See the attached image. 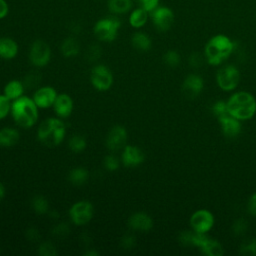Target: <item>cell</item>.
Instances as JSON below:
<instances>
[{"mask_svg": "<svg viewBox=\"0 0 256 256\" xmlns=\"http://www.w3.org/2000/svg\"><path fill=\"white\" fill-rule=\"evenodd\" d=\"M10 115L17 126L29 129L32 128L38 121L39 108L32 97L21 96L12 101Z\"/></svg>", "mask_w": 256, "mask_h": 256, "instance_id": "cell-1", "label": "cell"}, {"mask_svg": "<svg viewBox=\"0 0 256 256\" xmlns=\"http://www.w3.org/2000/svg\"><path fill=\"white\" fill-rule=\"evenodd\" d=\"M234 48V42L228 36L217 34L207 41L204 47V57L208 64L218 66L230 57Z\"/></svg>", "mask_w": 256, "mask_h": 256, "instance_id": "cell-2", "label": "cell"}, {"mask_svg": "<svg viewBox=\"0 0 256 256\" xmlns=\"http://www.w3.org/2000/svg\"><path fill=\"white\" fill-rule=\"evenodd\" d=\"M226 103L228 114L240 121L249 120L256 114V98L250 92H234Z\"/></svg>", "mask_w": 256, "mask_h": 256, "instance_id": "cell-3", "label": "cell"}, {"mask_svg": "<svg viewBox=\"0 0 256 256\" xmlns=\"http://www.w3.org/2000/svg\"><path fill=\"white\" fill-rule=\"evenodd\" d=\"M67 129L63 119L59 117L46 118L37 129V139L44 146L56 147L66 137Z\"/></svg>", "mask_w": 256, "mask_h": 256, "instance_id": "cell-4", "label": "cell"}, {"mask_svg": "<svg viewBox=\"0 0 256 256\" xmlns=\"http://www.w3.org/2000/svg\"><path fill=\"white\" fill-rule=\"evenodd\" d=\"M240 80V71L232 64H227L220 67L216 73L217 85L221 90L226 92L235 90L238 87Z\"/></svg>", "mask_w": 256, "mask_h": 256, "instance_id": "cell-5", "label": "cell"}, {"mask_svg": "<svg viewBox=\"0 0 256 256\" xmlns=\"http://www.w3.org/2000/svg\"><path fill=\"white\" fill-rule=\"evenodd\" d=\"M68 214L74 225L84 226L92 220L94 215V206L88 200H79L70 206Z\"/></svg>", "mask_w": 256, "mask_h": 256, "instance_id": "cell-6", "label": "cell"}, {"mask_svg": "<svg viewBox=\"0 0 256 256\" xmlns=\"http://www.w3.org/2000/svg\"><path fill=\"white\" fill-rule=\"evenodd\" d=\"M120 25V21L116 18L100 19L95 23L93 33L102 42H112L118 35Z\"/></svg>", "mask_w": 256, "mask_h": 256, "instance_id": "cell-7", "label": "cell"}, {"mask_svg": "<svg viewBox=\"0 0 256 256\" xmlns=\"http://www.w3.org/2000/svg\"><path fill=\"white\" fill-rule=\"evenodd\" d=\"M90 82L97 91L106 92L112 87L114 77L111 70L106 65L97 64L91 69Z\"/></svg>", "mask_w": 256, "mask_h": 256, "instance_id": "cell-8", "label": "cell"}, {"mask_svg": "<svg viewBox=\"0 0 256 256\" xmlns=\"http://www.w3.org/2000/svg\"><path fill=\"white\" fill-rule=\"evenodd\" d=\"M51 48L43 40H35L29 49V60L36 68H42L49 64L51 60Z\"/></svg>", "mask_w": 256, "mask_h": 256, "instance_id": "cell-9", "label": "cell"}, {"mask_svg": "<svg viewBox=\"0 0 256 256\" xmlns=\"http://www.w3.org/2000/svg\"><path fill=\"white\" fill-rule=\"evenodd\" d=\"M214 223V215L207 209H199L195 211L189 219L191 229L199 233H208L213 228Z\"/></svg>", "mask_w": 256, "mask_h": 256, "instance_id": "cell-10", "label": "cell"}, {"mask_svg": "<svg viewBox=\"0 0 256 256\" xmlns=\"http://www.w3.org/2000/svg\"><path fill=\"white\" fill-rule=\"evenodd\" d=\"M128 133L124 126L114 125L108 131L105 138V146L111 152L122 150L127 144Z\"/></svg>", "mask_w": 256, "mask_h": 256, "instance_id": "cell-11", "label": "cell"}, {"mask_svg": "<svg viewBox=\"0 0 256 256\" xmlns=\"http://www.w3.org/2000/svg\"><path fill=\"white\" fill-rule=\"evenodd\" d=\"M150 14L152 22L158 31H168L174 23V13L168 7H157Z\"/></svg>", "mask_w": 256, "mask_h": 256, "instance_id": "cell-12", "label": "cell"}, {"mask_svg": "<svg viewBox=\"0 0 256 256\" xmlns=\"http://www.w3.org/2000/svg\"><path fill=\"white\" fill-rule=\"evenodd\" d=\"M58 93L52 86L45 85L36 89L33 93L32 99L39 109H48L53 106Z\"/></svg>", "mask_w": 256, "mask_h": 256, "instance_id": "cell-13", "label": "cell"}, {"mask_svg": "<svg viewBox=\"0 0 256 256\" xmlns=\"http://www.w3.org/2000/svg\"><path fill=\"white\" fill-rule=\"evenodd\" d=\"M145 155L142 149L135 145L126 144L122 149L120 160L125 167H137L144 162Z\"/></svg>", "mask_w": 256, "mask_h": 256, "instance_id": "cell-14", "label": "cell"}, {"mask_svg": "<svg viewBox=\"0 0 256 256\" xmlns=\"http://www.w3.org/2000/svg\"><path fill=\"white\" fill-rule=\"evenodd\" d=\"M55 115L61 119L68 118L74 109V102L72 97L67 93H60L52 106Z\"/></svg>", "mask_w": 256, "mask_h": 256, "instance_id": "cell-15", "label": "cell"}, {"mask_svg": "<svg viewBox=\"0 0 256 256\" xmlns=\"http://www.w3.org/2000/svg\"><path fill=\"white\" fill-rule=\"evenodd\" d=\"M204 88V80L198 75L191 73L187 75L182 83V91L189 98L197 97Z\"/></svg>", "mask_w": 256, "mask_h": 256, "instance_id": "cell-16", "label": "cell"}, {"mask_svg": "<svg viewBox=\"0 0 256 256\" xmlns=\"http://www.w3.org/2000/svg\"><path fill=\"white\" fill-rule=\"evenodd\" d=\"M128 226L134 231L148 232L153 227V219L149 214L138 211L130 215L128 218Z\"/></svg>", "mask_w": 256, "mask_h": 256, "instance_id": "cell-17", "label": "cell"}, {"mask_svg": "<svg viewBox=\"0 0 256 256\" xmlns=\"http://www.w3.org/2000/svg\"><path fill=\"white\" fill-rule=\"evenodd\" d=\"M218 122L223 135L227 138H235L241 133V130H242L241 121L229 114L221 118H218Z\"/></svg>", "mask_w": 256, "mask_h": 256, "instance_id": "cell-18", "label": "cell"}, {"mask_svg": "<svg viewBox=\"0 0 256 256\" xmlns=\"http://www.w3.org/2000/svg\"><path fill=\"white\" fill-rule=\"evenodd\" d=\"M19 52L17 42L10 37L0 38V58L4 60L14 59Z\"/></svg>", "mask_w": 256, "mask_h": 256, "instance_id": "cell-19", "label": "cell"}, {"mask_svg": "<svg viewBox=\"0 0 256 256\" xmlns=\"http://www.w3.org/2000/svg\"><path fill=\"white\" fill-rule=\"evenodd\" d=\"M20 140V132L13 127H3L0 129V147L10 148L15 146Z\"/></svg>", "mask_w": 256, "mask_h": 256, "instance_id": "cell-20", "label": "cell"}, {"mask_svg": "<svg viewBox=\"0 0 256 256\" xmlns=\"http://www.w3.org/2000/svg\"><path fill=\"white\" fill-rule=\"evenodd\" d=\"M24 90H25V85L22 81L18 79H12L5 84L3 88V94L10 101H14L24 95Z\"/></svg>", "mask_w": 256, "mask_h": 256, "instance_id": "cell-21", "label": "cell"}, {"mask_svg": "<svg viewBox=\"0 0 256 256\" xmlns=\"http://www.w3.org/2000/svg\"><path fill=\"white\" fill-rule=\"evenodd\" d=\"M198 248L207 256H222L224 254V249L221 243L208 236Z\"/></svg>", "mask_w": 256, "mask_h": 256, "instance_id": "cell-22", "label": "cell"}, {"mask_svg": "<svg viewBox=\"0 0 256 256\" xmlns=\"http://www.w3.org/2000/svg\"><path fill=\"white\" fill-rule=\"evenodd\" d=\"M89 178V172L86 168L82 166H77L72 168L68 173V180L74 186L84 185Z\"/></svg>", "mask_w": 256, "mask_h": 256, "instance_id": "cell-23", "label": "cell"}, {"mask_svg": "<svg viewBox=\"0 0 256 256\" xmlns=\"http://www.w3.org/2000/svg\"><path fill=\"white\" fill-rule=\"evenodd\" d=\"M60 51L64 57L72 58L78 55L80 51V45L75 38L67 37L62 41L60 45Z\"/></svg>", "mask_w": 256, "mask_h": 256, "instance_id": "cell-24", "label": "cell"}, {"mask_svg": "<svg viewBox=\"0 0 256 256\" xmlns=\"http://www.w3.org/2000/svg\"><path fill=\"white\" fill-rule=\"evenodd\" d=\"M131 43L135 49L142 52H146L150 50L152 46V41L150 37L144 32H135L132 35Z\"/></svg>", "mask_w": 256, "mask_h": 256, "instance_id": "cell-25", "label": "cell"}, {"mask_svg": "<svg viewBox=\"0 0 256 256\" xmlns=\"http://www.w3.org/2000/svg\"><path fill=\"white\" fill-rule=\"evenodd\" d=\"M148 20V12L143 8L134 9L129 16V24L133 28L143 27Z\"/></svg>", "mask_w": 256, "mask_h": 256, "instance_id": "cell-26", "label": "cell"}, {"mask_svg": "<svg viewBox=\"0 0 256 256\" xmlns=\"http://www.w3.org/2000/svg\"><path fill=\"white\" fill-rule=\"evenodd\" d=\"M132 8L131 0H108V9L115 14H124Z\"/></svg>", "mask_w": 256, "mask_h": 256, "instance_id": "cell-27", "label": "cell"}, {"mask_svg": "<svg viewBox=\"0 0 256 256\" xmlns=\"http://www.w3.org/2000/svg\"><path fill=\"white\" fill-rule=\"evenodd\" d=\"M31 208L35 213L43 215L49 211V202L43 195H35L31 199Z\"/></svg>", "mask_w": 256, "mask_h": 256, "instance_id": "cell-28", "label": "cell"}, {"mask_svg": "<svg viewBox=\"0 0 256 256\" xmlns=\"http://www.w3.org/2000/svg\"><path fill=\"white\" fill-rule=\"evenodd\" d=\"M68 147L73 153H81L86 149L87 141L82 135L74 134L68 140Z\"/></svg>", "mask_w": 256, "mask_h": 256, "instance_id": "cell-29", "label": "cell"}, {"mask_svg": "<svg viewBox=\"0 0 256 256\" xmlns=\"http://www.w3.org/2000/svg\"><path fill=\"white\" fill-rule=\"evenodd\" d=\"M121 160L114 154H108L103 159V166L109 172H114L119 169Z\"/></svg>", "mask_w": 256, "mask_h": 256, "instance_id": "cell-30", "label": "cell"}, {"mask_svg": "<svg viewBox=\"0 0 256 256\" xmlns=\"http://www.w3.org/2000/svg\"><path fill=\"white\" fill-rule=\"evenodd\" d=\"M38 254L40 256H56L58 251L51 241H43L38 246Z\"/></svg>", "mask_w": 256, "mask_h": 256, "instance_id": "cell-31", "label": "cell"}, {"mask_svg": "<svg viewBox=\"0 0 256 256\" xmlns=\"http://www.w3.org/2000/svg\"><path fill=\"white\" fill-rule=\"evenodd\" d=\"M163 61L169 67H177L181 62L180 54L175 50H168L163 55Z\"/></svg>", "mask_w": 256, "mask_h": 256, "instance_id": "cell-32", "label": "cell"}, {"mask_svg": "<svg viewBox=\"0 0 256 256\" xmlns=\"http://www.w3.org/2000/svg\"><path fill=\"white\" fill-rule=\"evenodd\" d=\"M240 253L245 256L256 255V239L252 238L243 242L240 246Z\"/></svg>", "mask_w": 256, "mask_h": 256, "instance_id": "cell-33", "label": "cell"}, {"mask_svg": "<svg viewBox=\"0 0 256 256\" xmlns=\"http://www.w3.org/2000/svg\"><path fill=\"white\" fill-rule=\"evenodd\" d=\"M212 113L213 115L218 119L221 118L225 115H228V110H227V103L224 100H218L212 105Z\"/></svg>", "mask_w": 256, "mask_h": 256, "instance_id": "cell-34", "label": "cell"}, {"mask_svg": "<svg viewBox=\"0 0 256 256\" xmlns=\"http://www.w3.org/2000/svg\"><path fill=\"white\" fill-rule=\"evenodd\" d=\"M11 104L10 101L4 94H0V120L6 118L11 111Z\"/></svg>", "mask_w": 256, "mask_h": 256, "instance_id": "cell-35", "label": "cell"}, {"mask_svg": "<svg viewBox=\"0 0 256 256\" xmlns=\"http://www.w3.org/2000/svg\"><path fill=\"white\" fill-rule=\"evenodd\" d=\"M69 226L65 223V222H60L57 223L56 225L53 226L51 233L55 236V237H64L66 235L69 234Z\"/></svg>", "mask_w": 256, "mask_h": 256, "instance_id": "cell-36", "label": "cell"}, {"mask_svg": "<svg viewBox=\"0 0 256 256\" xmlns=\"http://www.w3.org/2000/svg\"><path fill=\"white\" fill-rule=\"evenodd\" d=\"M193 237H194V230H186L182 231L179 236L178 240L183 246H193Z\"/></svg>", "mask_w": 256, "mask_h": 256, "instance_id": "cell-37", "label": "cell"}, {"mask_svg": "<svg viewBox=\"0 0 256 256\" xmlns=\"http://www.w3.org/2000/svg\"><path fill=\"white\" fill-rule=\"evenodd\" d=\"M40 75L35 72V71H31L29 74L26 75L23 83L25 85V87H30V88H34L35 86H37V84L40 82Z\"/></svg>", "mask_w": 256, "mask_h": 256, "instance_id": "cell-38", "label": "cell"}, {"mask_svg": "<svg viewBox=\"0 0 256 256\" xmlns=\"http://www.w3.org/2000/svg\"><path fill=\"white\" fill-rule=\"evenodd\" d=\"M135 244H136V238L133 234H130V233L123 235L120 240V245L125 250L132 249L135 246Z\"/></svg>", "mask_w": 256, "mask_h": 256, "instance_id": "cell-39", "label": "cell"}, {"mask_svg": "<svg viewBox=\"0 0 256 256\" xmlns=\"http://www.w3.org/2000/svg\"><path fill=\"white\" fill-rule=\"evenodd\" d=\"M248 228V223L246 222V220L240 218V219H237L233 225H232V230H233V233L235 235H242L246 232Z\"/></svg>", "mask_w": 256, "mask_h": 256, "instance_id": "cell-40", "label": "cell"}, {"mask_svg": "<svg viewBox=\"0 0 256 256\" xmlns=\"http://www.w3.org/2000/svg\"><path fill=\"white\" fill-rule=\"evenodd\" d=\"M138 2L141 4V8L145 9L148 13L157 8L159 4V0H138Z\"/></svg>", "mask_w": 256, "mask_h": 256, "instance_id": "cell-41", "label": "cell"}, {"mask_svg": "<svg viewBox=\"0 0 256 256\" xmlns=\"http://www.w3.org/2000/svg\"><path fill=\"white\" fill-rule=\"evenodd\" d=\"M25 236L31 242H37L40 239V232L36 227H29L25 232Z\"/></svg>", "mask_w": 256, "mask_h": 256, "instance_id": "cell-42", "label": "cell"}, {"mask_svg": "<svg viewBox=\"0 0 256 256\" xmlns=\"http://www.w3.org/2000/svg\"><path fill=\"white\" fill-rule=\"evenodd\" d=\"M101 55V49L97 45H92L89 47L87 51V58L90 61H95L97 60Z\"/></svg>", "mask_w": 256, "mask_h": 256, "instance_id": "cell-43", "label": "cell"}, {"mask_svg": "<svg viewBox=\"0 0 256 256\" xmlns=\"http://www.w3.org/2000/svg\"><path fill=\"white\" fill-rule=\"evenodd\" d=\"M247 210L251 216L256 217V192L249 197L247 202Z\"/></svg>", "mask_w": 256, "mask_h": 256, "instance_id": "cell-44", "label": "cell"}, {"mask_svg": "<svg viewBox=\"0 0 256 256\" xmlns=\"http://www.w3.org/2000/svg\"><path fill=\"white\" fill-rule=\"evenodd\" d=\"M202 62H203V58L199 53H193L189 57V64L191 67L198 68L202 65Z\"/></svg>", "mask_w": 256, "mask_h": 256, "instance_id": "cell-45", "label": "cell"}, {"mask_svg": "<svg viewBox=\"0 0 256 256\" xmlns=\"http://www.w3.org/2000/svg\"><path fill=\"white\" fill-rule=\"evenodd\" d=\"M9 12L8 4L5 0H0V19H3L7 16Z\"/></svg>", "mask_w": 256, "mask_h": 256, "instance_id": "cell-46", "label": "cell"}, {"mask_svg": "<svg viewBox=\"0 0 256 256\" xmlns=\"http://www.w3.org/2000/svg\"><path fill=\"white\" fill-rule=\"evenodd\" d=\"M83 255H85V256H98V255H99V252H98L97 250H95V249L89 248V249H87V250L83 253Z\"/></svg>", "mask_w": 256, "mask_h": 256, "instance_id": "cell-47", "label": "cell"}, {"mask_svg": "<svg viewBox=\"0 0 256 256\" xmlns=\"http://www.w3.org/2000/svg\"><path fill=\"white\" fill-rule=\"evenodd\" d=\"M5 193H6V189H5V186L4 184L0 181V200L4 198L5 196Z\"/></svg>", "mask_w": 256, "mask_h": 256, "instance_id": "cell-48", "label": "cell"}]
</instances>
